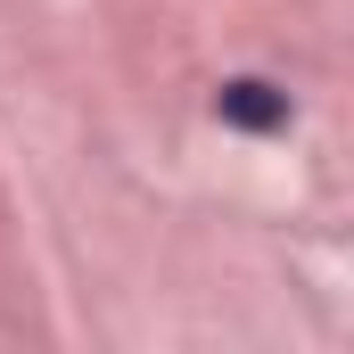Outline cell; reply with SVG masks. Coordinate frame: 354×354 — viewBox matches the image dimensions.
<instances>
[{
	"mask_svg": "<svg viewBox=\"0 0 354 354\" xmlns=\"http://www.w3.org/2000/svg\"><path fill=\"white\" fill-rule=\"evenodd\" d=\"M214 115L239 124V132H280V124H288V91L264 83V75H239V83L214 91Z\"/></svg>",
	"mask_w": 354,
	"mask_h": 354,
	"instance_id": "obj_1",
	"label": "cell"
}]
</instances>
